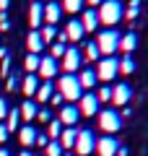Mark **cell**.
Here are the masks:
<instances>
[{"instance_id":"obj_1","label":"cell","mask_w":148,"mask_h":156,"mask_svg":"<svg viewBox=\"0 0 148 156\" xmlns=\"http://www.w3.org/2000/svg\"><path fill=\"white\" fill-rule=\"evenodd\" d=\"M96 13H99V23H104V26H115V23H120L125 18L122 0H104L96 8Z\"/></svg>"},{"instance_id":"obj_2","label":"cell","mask_w":148,"mask_h":156,"mask_svg":"<svg viewBox=\"0 0 148 156\" xmlns=\"http://www.w3.org/2000/svg\"><path fill=\"white\" fill-rule=\"evenodd\" d=\"M55 91H57L65 101H78V99H81V94H83L81 83H78V76H73V73H60Z\"/></svg>"},{"instance_id":"obj_3","label":"cell","mask_w":148,"mask_h":156,"mask_svg":"<svg viewBox=\"0 0 148 156\" xmlns=\"http://www.w3.org/2000/svg\"><path fill=\"white\" fill-rule=\"evenodd\" d=\"M120 39H122V34L117 31V29H104V31L96 37L99 52H101L104 57H115V52L120 50Z\"/></svg>"},{"instance_id":"obj_4","label":"cell","mask_w":148,"mask_h":156,"mask_svg":"<svg viewBox=\"0 0 148 156\" xmlns=\"http://www.w3.org/2000/svg\"><path fill=\"white\" fill-rule=\"evenodd\" d=\"M99 128L104 130L107 135L120 133V130H122V112L112 109V107H107V109H99Z\"/></svg>"},{"instance_id":"obj_5","label":"cell","mask_w":148,"mask_h":156,"mask_svg":"<svg viewBox=\"0 0 148 156\" xmlns=\"http://www.w3.org/2000/svg\"><path fill=\"white\" fill-rule=\"evenodd\" d=\"M73 148H76L78 156H91L96 151V135H93V130H88V128L78 130V138H76V146Z\"/></svg>"},{"instance_id":"obj_6","label":"cell","mask_w":148,"mask_h":156,"mask_svg":"<svg viewBox=\"0 0 148 156\" xmlns=\"http://www.w3.org/2000/svg\"><path fill=\"white\" fill-rule=\"evenodd\" d=\"M117 73H120V60H117V57H101V60L96 62V76H99V81L109 83V81H115Z\"/></svg>"},{"instance_id":"obj_7","label":"cell","mask_w":148,"mask_h":156,"mask_svg":"<svg viewBox=\"0 0 148 156\" xmlns=\"http://www.w3.org/2000/svg\"><path fill=\"white\" fill-rule=\"evenodd\" d=\"M81 65H83L81 50H78V47H65V55H62L60 70H62V73H73V76H76V73L81 70Z\"/></svg>"},{"instance_id":"obj_8","label":"cell","mask_w":148,"mask_h":156,"mask_svg":"<svg viewBox=\"0 0 148 156\" xmlns=\"http://www.w3.org/2000/svg\"><path fill=\"white\" fill-rule=\"evenodd\" d=\"M117 148H120V140L115 135H104V138H96V156H117Z\"/></svg>"},{"instance_id":"obj_9","label":"cell","mask_w":148,"mask_h":156,"mask_svg":"<svg viewBox=\"0 0 148 156\" xmlns=\"http://www.w3.org/2000/svg\"><path fill=\"white\" fill-rule=\"evenodd\" d=\"M78 112L86 115V117L99 115V99H96V94H91V91L81 94V99H78Z\"/></svg>"},{"instance_id":"obj_10","label":"cell","mask_w":148,"mask_h":156,"mask_svg":"<svg viewBox=\"0 0 148 156\" xmlns=\"http://www.w3.org/2000/svg\"><path fill=\"white\" fill-rule=\"evenodd\" d=\"M37 73L44 78V81H52V78L60 73V62H57L55 57L44 55V57H42V62H39V70H37Z\"/></svg>"},{"instance_id":"obj_11","label":"cell","mask_w":148,"mask_h":156,"mask_svg":"<svg viewBox=\"0 0 148 156\" xmlns=\"http://www.w3.org/2000/svg\"><path fill=\"white\" fill-rule=\"evenodd\" d=\"M132 99V89L127 83H117L112 86V104L115 107H127V101Z\"/></svg>"},{"instance_id":"obj_12","label":"cell","mask_w":148,"mask_h":156,"mask_svg":"<svg viewBox=\"0 0 148 156\" xmlns=\"http://www.w3.org/2000/svg\"><path fill=\"white\" fill-rule=\"evenodd\" d=\"M78 120H81V112H78L76 104H65V107H60V122H62V128H76Z\"/></svg>"},{"instance_id":"obj_13","label":"cell","mask_w":148,"mask_h":156,"mask_svg":"<svg viewBox=\"0 0 148 156\" xmlns=\"http://www.w3.org/2000/svg\"><path fill=\"white\" fill-rule=\"evenodd\" d=\"M62 34L68 37V42H81V39L86 37V29H83V23L78 21V18H70V21L65 23V29H62Z\"/></svg>"},{"instance_id":"obj_14","label":"cell","mask_w":148,"mask_h":156,"mask_svg":"<svg viewBox=\"0 0 148 156\" xmlns=\"http://www.w3.org/2000/svg\"><path fill=\"white\" fill-rule=\"evenodd\" d=\"M29 23H31L34 31L44 23V3H39V0H34V3H31V8H29Z\"/></svg>"},{"instance_id":"obj_15","label":"cell","mask_w":148,"mask_h":156,"mask_svg":"<svg viewBox=\"0 0 148 156\" xmlns=\"http://www.w3.org/2000/svg\"><path fill=\"white\" fill-rule=\"evenodd\" d=\"M60 18H62V5L60 3H44V23L57 26Z\"/></svg>"},{"instance_id":"obj_16","label":"cell","mask_w":148,"mask_h":156,"mask_svg":"<svg viewBox=\"0 0 148 156\" xmlns=\"http://www.w3.org/2000/svg\"><path fill=\"white\" fill-rule=\"evenodd\" d=\"M78 21L83 23V29H86V31H96V26H99V13H96V8H86V11H83V16L78 18Z\"/></svg>"},{"instance_id":"obj_17","label":"cell","mask_w":148,"mask_h":156,"mask_svg":"<svg viewBox=\"0 0 148 156\" xmlns=\"http://www.w3.org/2000/svg\"><path fill=\"white\" fill-rule=\"evenodd\" d=\"M21 91H23L26 96H37V91H39V78H37V73H26V76H23Z\"/></svg>"},{"instance_id":"obj_18","label":"cell","mask_w":148,"mask_h":156,"mask_svg":"<svg viewBox=\"0 0 148 156\" xmlns=\"http://www.w3.org/2000/svg\"><path fill=\"white\" fill-rule=\"evenodd\" d=\"M26 47H29V52L31 55H39V52L44 50V39H42V34H39V29L37 31H29V37H26Z\"/></svg>"},{"instance_id":"obj_19","label":"cell","mask_w":148,"mask_h":156,"mask_svg":"<svg viewBox=\"0 0 148 156\" xmlns=\"http://www.w3.org/2000/svg\"><path fill=\"white\" fill-rule=\"evenodd\" d=\"M76 138H78V128H62L57 143L62 146V151H68V148H73V146H76Z\"/></svg>"},{"instance_id":"obj_20","label":"cell","mask_w":148,"mask_h":156,"mask_svg":"<svg viewBox=\"0 0 148 156\" xmlns=\"http://www.w3.org/2000/svg\"><path fill=\"white\" fill-rule=\"evenodd\" d=\"M96 81H99V76H96V70H91V68H86V70L78 73V83H81V89H86V91H91L93 86H96Z\"/></svg>"},{"instance_id":"obj_21","label":"cell","mask_w":148,"mask_h":156,"mask_svg":"<svg viewBox=\"0 0 148 156\" xmlns=\"http://www.w3.org/2000/svg\"><path fill=\"white\" fill-rule=\"evenodd\" d=\"M52 94H55V86H52V81H44V83H39V91H37V104L44 107L49 99H52Z\"/></svg>"},{"instance_id":"obj_22","label":"cell","mask_w":148,"mask_h":156,"mask_svg":"<svg viewBox=\"0 0 148 156\" xmlns=\"http://www.w3.org/2000/svg\"><path fill=\"white\" fill-rule=\"evenodd\" d=\"M81 55H83V62H99L101 60V52H99L96 42H86V47L81 50Z\"/></svg>"},{"instance_id":"obj_23","label":"cell","mask_w":148,"mask_h":156,"mask_svg":"<svg viewBox=\"0 0 148 156\" xmlns=\"http://www.w3.org/2000/svg\"><path fill=\"white\" fill-rule=\"evenodd\" d=\"M18 112H21L23 122H29V120H34V117H37V112H39V104H37L34 99H26L21 107H18Z\"/></svg>"},{"instance_id":"obj_24","label":"cell","mask_w":148,"mask_h":156,"mask_svg":"<svg viewBox=\"0 0 148 156\" xmlns=\"http://www.w3.org/2000/svg\"><path fill=\"white\" fill-rule=\"evenodd\" d=\"M37 133L39 130L37 128H31V125H23L21 130H18V140H21V146H34V140H37Z\"/></svg>"},{"instance_id":"obj_25","label":"cell","mask_w":148,"mask_h":156,"mask_svg":"<svg viewBox=\"0 0 148 156\" xmlns=\"http://www.w3.org/2000/svg\"><path fill=\"white\" fill-rule=\"evenodd\" d=\"M135 44H138V37L135 34H122V39H120V52H125V55H130L132 50H135Z\"/></svg>"},{"instance_id":"obj_26","label":"cell","mask_w":148,"mask_h":156,"mask_svg":"<svg viewBox=\"0 0 148 156\" xmlns=\"http://www.w3.org/2000/svg\"><path fill=\"white\" fill-rule=\"evenodd\" d=\"M57 31H60L57 26H49V23H44V29H39V34H42V39H44V44H52V42H57Z\"/></svg>"},{"instance_id":"obj_27","label":"cell","mask_w":148,"mask_h":156,"mask_svg":"<svg viewBox=\"0 0 148 156\" xmlns=\"http://www.w3.org/2000/svg\"><path fill=\"white\" fill-rule=\"evenodd\" d=\"M39 62H42V55H31V52H29V55L23 57V68H26V73H37L39 70Z\"/></svg>"},{"instance_id":"obj_28","label":"cell","mask_w":148,"mask_h":156,"mask_svg":"<svg viewBox=\"0 0 148 156\" xmlns=\"http://www.w3.org/2000/svg\"><path fill=\"white\" fill-rule=\"evenodd\" d=\"M18 122H21V112H18V107H16V109H8V117H5V128H8V133H11V130H16Z\"/></svg>"},{"instance_id":"obj_29","label":"cell","mask_w":148,"mask_h":156,"mask_svg":"<svg viewBox=\"0 0 148 156\" xmlns=\"http://www.w3.org/2000/svg\"><path fill=\"white\" fill-rule=\"evenodd\" d=\"M138 13H140V0H130L127 8H125V18H127V21H135Z\"/></svg>"},{"instance_id":"obj_30","label":"cell","mask_w":148,"mask_h":156,"mask_svg":"<svg viewBox=\"0 0 148 156\" xmlns=\"http://www.w3.org/2000/svg\"><path fill=\"white\" fill-rule=\"evenodd\" d=\"M60 133H62V122H60V120H52V122L47 125V138L49 140H57Z\"/></svg>"},{"instance_id":"obj_31","label":"cell","mask_w":148,"mask_h":156,"mask_svg":"<svg viewBox=\"0 0 148 156\" xmlns=\"http://www.w3.org/2000/svg\"><path fill=\"white\" fill-rule=\"evenodd\" d=\"M83 3H86V0H62L60 5L65 8L68 13H78V11H81V8H83Z\"/></svg>"},{"instance_id":"obj_32","label":"cell","mask_w":148,"mask_h":156,"mask_svg":"<svg viewBox=\"0 0 148 156\" xmlns=\"http://www.w3.org/2000/svg\"><path fill=\"white\" fill-rule=\"evenodd\" d=\"M65 151H62V146L57 143V140H49L47 148H44V156H62Z\"/></svg>"},{"instance_id":"obj_33","label":"cell","mask_w":148,"mask_h":156,"mask_svg":"<svg viewBox=\"0 0 148 156\" xmlns=\"http://www.w3.org/2000/svg\"><path fill=\"white\" fill-rule=\"evenodd\" d=\"M62 55H65V44H60V42H52V44H49V57L62 60Z\"/></svg>"},{"instance_id":"obj_34","label":"cell","mask_w":148,"mask_h":156,"mask_svg":"<svg viewBox=\"0 0 148 156\" xmlns=\"http://www.w3.org/2000/svg\"><path fill=\"white\" fill-rule=\"evenodd\" d=\"M132 70H135V62H132L130 55H125V57L120 60V73H127V76H130Z\"/></svg>"},{"instance_id":"obj_35","label":"cell","mask_w":148,"mask_h":156,"mask_svg":"<svg viewBox=\"0 0 148 156\" xmlns=\"http://www.w3.org/2000/svg\"><path fill=\"white\" fill-rule=\"evenodd\" d=\"M96 99L99 101H112V86H101V89H99V94H96Z\"/></svg>"},{"instance_id":"obj_36","label":"cell","mask_w":148,"mask_h":156,"mask_svg":"<svg viewBox=\"0 0 148 156\" xmlns=\"http://www.w3.org/2000/svg\"><path fill=\"white\" fill-rule=\"evenodd\" d=\"M37 120H39V122H52V112H49L47 109V107H39V112H37Z\"/></svg>"},{"instance_id":"obj_37","label":"cell","mask_w":148,"mask_h":156,"mask_svg":"<svg viewBox=\"0 0 148 156\" xmlns=\"http://www.w3.org/2000/svg\"><path fill=\"white\" fill-rule=\"evenodd\" d=\"M47 143H49L47 133H37V140H34V146H42V148H47Z\"/></svg>"},{"instance_id":"obj_38","label":"cell","mask_w":148,"mask_h":156,"mask_svg":"<svg viewBox=\"0 0 148 156\" xmlns=\"http://www.w3.org/2000/svg\"><path fill=\"white\" fill-rule=\"evenodd\" d=\"M8 109H11V104H8L5 99H0V120H5V117H8Z\"/></svg>"},{"instance_id":"obj_39","label":"cell","mask_w":148,"mask_h":156,"mask_svg":"<svg viewBox=\"0 0 148 156\" xmlns=\"http://www.w3.org/2000/svg\"><path fill=\"white\" fill-rule=\"evenodd\" d=\"M62 101H65V99L55 91V94H52V99H49V104H52V107H62Z\"/></svg>"},{"instance_id":"obj_40","label":"cell","mask_w":148,"mask_h":156,"mask_svg":"<svg viewBox=\"0 0 148 156\" xmlns=\"http://www.w3.org/2000/svg\"><path fill=\"white\" fill-rule=\"evenodd\" d=\"M8 26H11L8 16H5V13H0V29H3V31H8Z\"/></svg>"},{"instance_id":"obj_41","label":"cell","mask_w":148,"mask_h":156,"mask_svg":"<svg viewBox=\"0 0 148 156\" xmlns=\"http://www.w3.org/2000/svg\"><path fill=\"white\" fill-rule=\"evenodd\" d=\"M5 140H8V128L0 122V143H5Z\"/></svg>"},{"instance_id":"obj_42","label":"cell","mask_w":148,"mask_h":156,"mask_svg":"<svg viewBox=\"0 0 148 156\" xmlns=\"http://www.w3.org/2000/svg\"><path fill=\"white\" fill-rule=\"evenodd\" d=\"M16 86H18V78L11 76V78H8V91H16Z\"/></svg>"},{"instance_id":"obj_43","label":"cell","mask_w":148,"mask_h":156,"mask_svg":"<svg viewBox=\"0 0 148 156\" xmlns=\"http://www.w3.org/2000/svg\"><path fill=\"white\" fill-rule=\"evenodd\" d=\"M8 5H11V0H0V13H5Z\"/></svg>"},{"instance_id":"obj_44","label":"cell","mask_w":148,"mask_h":156,"mask_svg":"<svg viewBox=\"0 0 148 156\" xmlns=\"http://www.w3.org/2000/svg\"><path fill=\"white\" fill-rule=\"evenodd\" d=\"M86 3H88V5H91V8H99V5H101V3H104V0H86Z\"/></svg>"},{"instance_id":"obj_45","label":"cell","mask_w":148,"mask_h":156,"mask_svg":"<svg viewBox=\"0 0 148 156\" xmlns=\"http://www.w3.org/2000/svg\"><path fill=\"white\" fill-rule=\"evenodd\" d=\"M117 156H127V148H125V146H120V148H117Z\"/></svg>"},{"instance_id":"obj_46","label":"cell","mask_w":148,"mask_h":156,"mask_svg":"<svg viewBox=\"0 0 148 156\" xmlns=\"http://www.w3.org/2000/svg\"><path fill=\"white\" fill-rule=\"evenodd\" d=\"M3 57H8V47H0V60Z\"/></svg>"},{"instance_id":"obj_47","label":"cell","mask_w":148,"mask_h":156,"mask_svg":"<svg viewBox=\"0 0 148 156\" xmlns=\"http://www.w3.org/2000/svg\"><path fill=\"white\" fill-rule=\"evenodd\" d=\"M0 156H11V151H8V148H0Z\"/></svg>"},{"instance_id":"obj_48","label":"cell","mask_w":148,"mask_h":156,"mask_svg":"<svg viewBox=\"0 0 148 156\" xmlns=\"http://www.w3.org/2000/svg\"><path fill=\"white\" fill-rule=\"evenodd\" d=\"M18 156H34V154H31V151H21V154H18Z\"/></svg>"},{"instance_id":"obj_49","label":"cell","mask_w":148,"mask_h":156,"mask_svg":"<svg viewBox=\"0 0 148 156\" xmlns=\"http://www.w3.org/2000/svg\"><path fill=\"white\" fill-rule=\"evenodd\" d=\"M62 156H73V154H68V151H65V154H62Z\"/></svg>"},{"instance_id":"obj_50","label":"cell","mask_w":148,"mask_h":156,"mask_svg":"<svg viewBox=\"0 0 148 156\" xmlns=\"http://www.w3.org/2000/svg\"><path fill=\"white\" fill-rule=\"evenodd\" d=\"M47 3H57V0H47Z\"/></svg>"}]
</instances>
